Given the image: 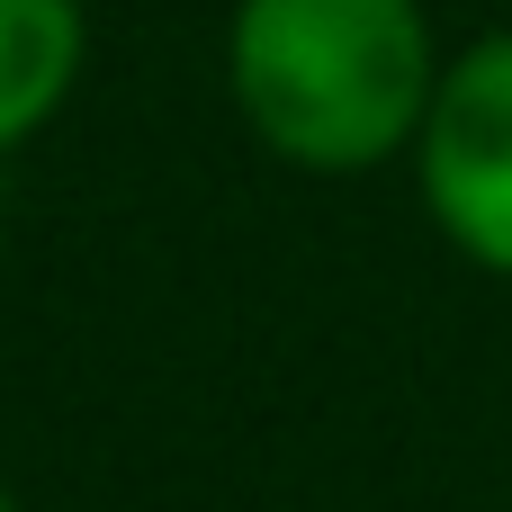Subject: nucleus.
Returning <instances> with one entry per match:
<instances>
[{"label": "nucleus", "mask_w": 512, "mask_h": 512, "mask_svg": "<svg viewBox=\"0 0 512 512\" xmlns=\"http://www.w3.org/2000/svg\"><path fill=\"white\" fill-rule=\"evenodd\" d=\"M225 90L261 153L351 180L414 153L441 90V45L423 0H234Z\"/></svg>", "instance_id": "1"}, {"label": "nucleus", "mask_w": 512, "mask_h": 512, "mask_svg": "<svg viewBox=\"0 0 512 512\" xmlns=\"http://www.w3.org/2000/svg\"><path fill=\"white\" fill-rule=\"evenodd\" d=\"M90 63V9L81 0H0V153L45 135Z\"/></svg>", "instance_id": "3"}, {"label": "nucleus", "mask_w": 512, "mask_h": 512, "mask_svg": "<svg viewBox=\"0 0 512 512\" xmlns=\"http://www.w3.org/2000/svg\"><path fill=\"white\" fill-rule=\"evenodd\" d=\"M0 512H18V495H9V486H0Z\"/></svg>", "instance_id": "4"}, {"label": "nucleus", "mask_w": 512, "mask_h": 512, "mask_svg": "<svg viewBox=\"0 0 512 512\" xmlns=\"http://www.w3.org/2000/svg\"><path fill=\"white\" fill-rule=\"evenodd\" d=\"M414 189L450 252L512 279V27L441 63L432 117L414 135Z\"/></svg>", "instance_id": "2"}]
</instances>
